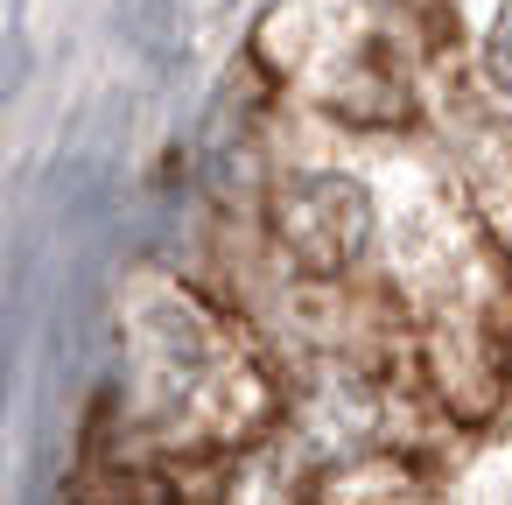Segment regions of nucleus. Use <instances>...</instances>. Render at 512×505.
I'll return each mask as SVG.
<instances>
[{"label": "nucleus", "instance_id": "nucleus-1", "mask_svg": "<svg viewBox=\"0 0 512 505\" xmlns=\"http://www.w3.org/2000/svg\"><path fill=\"white\" fill-rule=\"evenodd\" d=\"M253 232L274 274L365 288L386 267V190L379 169L344 148H267L253 169Z\"/></svg>", "mask_w": 512, "mask_h": 505}]
</instances>
